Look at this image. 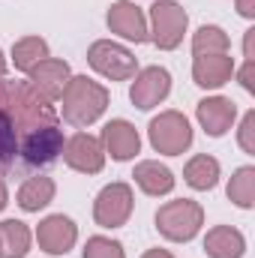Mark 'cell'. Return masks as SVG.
<instances>
[{
    "mask_svg": "<svg viewBox=\"0 0 255 258\" xmlns=\"http://www.w3.org/2000/svg\"><path fill=\"white\" fill-rule=\"evenodd\" d=\"M168 93H171V75H168V69H162V66L138 69V72H135V81H132V87H129V99H132V105L141 108V111L156 108Z\"/></svg>",
    "mask_w": 255,
    "mask_h": 258,
    "instance_id": "30bf717a",
    "label": "cell"
},
{
    "mask_svg": "<svg viewBox=\"0 0 255 258\" xmlns=\"http://www.w3.org/2000/svg\"><path fill=\"white\" fill-rule=\"evenodd\" d=\"M102 150L111 153L114 162H126L141 150V135L129 120H108L102 129Z\"/></svg>",
    "mask_w": 255,
    "mask_h": 258,
    "instance_id": "9a60e30c",
    "label": "cell"
},
{
    "mask_svg": "<svg viewBox=\"0 0 255 258\" xmlns=\"http://www.w3.org/2000/svg\"><path fill=\"white\" fill-rule=\"evenodd\" d=\"M237 78H240V84H243V90L246 93H255V63H243V69L237 72Z\"/></svg>",
    "mask_w": 255,
    "mask_h": 258,
    "instance_id": "4316f807",
    "label": "cell"
},
{
    "mask_svg": "<svg viewBox=\"0 0 255 258\" xmlns=\"http://www.w3.org/2000/svg\"><path fill=\"white\" fill-rule=\"evenodd\" d=\"M228 198L237 207H243V210H249L255 204V168L252 165H243V168H237L231 174V180H228Z\"/></svg>",
    "mask_w": 255,
    "mask_h": 258,
    "instance_id": "cb8c5ba5",
    "label": "cell"
},
{
    "mask_svg": "<svg viewBox=\"0 0 255 258\" xmlns=\"http://www.w3.org/2000/svg\"><path fill=\"white\" fill-rule=\"evenodd\" d=\"M147 135H150L153 150L165 156H180L192 144V126L180 111H162L159 117H153L147 126Z\"/></svg>",
    "mask_w": 255,
    "mask_h": 258,
    "instance_id": "5b68a950",
    "label": "cell"
},
{
    "mask_svg": "<svg viewBox=\"0 0 255 258\" xmlns=\"http://www.w3.org/2000/svg\"><path fill=\"white\" fill-rule=\"evenodd\" d=\"M195 114H198L201 129H204L210 138H219V135H225L228 129L234 126V120H237V105H234L231 99H225V96H207V99L198 102Z\"/></svg>",
    "mask_w": 255,
    "mask_h": 258,
    "instance_id": "5bb4252c",
    "label": "cell"
},
{
    "mask_svg": "<svg viewBox=\"0 0 255 258\" xmlns=\"http://www.w3.org/2000/svg\"><path fill=\"white\" fill-rule=\"evenodd\" d=\"M237 12L243 18H255V0H237Z\"/></svg>",
    "mask_w": 255,
    "mask_h": 258,
    "instance_id": "f1b7e54d",
    "label": "cell"
},
{
    "mask_svg": "<svg viewBox=\"0 0 255 258\" xmlns=\"http://www.w3.org/2000/svg\"><path fill=\"white\" fill-rule=\"evenodd\" d=\"M84 258H126V252H123V246L117 240L96 234V237H90L84 243Z\"/></svg>",
    "mask_w": 255,
    "mask_h": 258,
    "instance_id": "d4e9b609",
    "label": "cell"
},
{
    "mask_svg": "<svg viewBox=\"0 0 255 258\" xmlns=\"http://www.w3.org/2000/svg\"><path fill=\"white\" fill-rule=\"evenodd\" d=\"M6 75V57H3V51H0V78Z\"/></svg>",
    "mask_w": 255,
    "mask_h": 258,
    "instance_id": "1f68e13d",
    "label": "cell"
},
{
    "mask_svg": "<svg viewBox=\"0 0 255 258\" xmlns=\"http://www.w3.org/2000/svg\"><path fill=\"white\" fill-rule=\"evenodd\" d=\"M30 252V228L18 219L0 222V255L3 258H24Z\"/></svg>",
    "mask_w": 255,
    "mask_h": 258,
    "instance_id": "44dd1931",
    "label": "cell"
},
{
    "mask_svg": "<svg viewBox=\"0 0 255 258\" xmlns=\"http://www.w3.org/2000/svg\"><path fill=\"white\" fill-rule=\"evenodd\" d=\"M69 78H72L69 63H66V60H57V57H45L42 63H36L27 72L30 87H33L42 99H48V102H57V99H60V93H63V87L69 84Z\"/></svg>",
    "mask_w": 255,
    "mask_h": 258,
    "instance_id": "4fadbf2b",
    "label": "cell"
},
{
    "mask_svg": "<svg viewBox=\"0 0 255 258\" xmlns=\"http://www.w3.org/2000/svg\"><path fill=\"white\" fill-rule=\"evenodd\" d=\"M54 180L45 177V174H36V177H27L18 189V207L27 210V213H36L42 207H48L54 201Z\"/></svg>",
    "mask_w": 255,
    "mask_h": 258,
    "instance_id": "d6986e66",
    "label": "cell"
},
{
    "mask_svg": "<svg viewBox=\"0 0 255 258\" xmlns=\"http://www.w3.org/2000/svg\"><path fill=\"white\" fill-rule=\"evenodd\" d=\"M9 204V192H6V183H3V177H0V210Z\"/></svg>",
    "mask_w": 255,
    "mask_h": 258,
    "instance_id": "4dcf8cb0",
    "label": "cell"
},
{
    "mask_svg": "<svg viewBox=\"0 0 255 258\" xmlns=\"http://www.w3.org/2000/svg\"><path fill=\"white\" fill-rule=\"evenodd\" d=\"M237 141L246 153H255V111H246L243 120H240V129H237Z\"/></svg>",
    "mask_w": 255,
    "mask_h": 258,
    "instance_id": "484cf974",
    "label": "cell"
},
{
    "mask_svg": "<svg viewBox=\"0 0 255 258\" xmlns=\"http://www.w3.org/2000/svg\"><path fill=\"white\" fill-rule=\"evenodd\" d=\"M105 21H108L111 33L123 36V39L135 42V45L150 39L147 18H144L141 6H138V3H132V0H117V3H111V6H108V15H105Z\"/></svg>",
    "mask_w": 255,
    "mask_h": 258,
    "instance_id": "8fae6325",
    "label": "cell"
},
{
    "mask_svg": "<svg viewBox=\"0 0 255 258\" xmlns=\"http://www.w3.org/2000/svg\"><path fill=\"white\" fill-rule=\"evenodd\" d=\"M141 258H174V255H171L168 249H147Z\"/></svg>",
    "mask_w": 255,
    "mask_h": 258,
    "instance_id": "f546056e",
    "label": "cell"
},
{
    "mask_svg": "<svg viewBox=\"0 0 255 258\" xmlns=\"http://www.w3.org/2000/svg\"><path fill=\"white\" fill-rule=\"evenodd\" d=\"M183 180L189 183L192 189H198V192L213 189L219 183V162L213 156H207V153L192 156L189 162H186V168H183Z\"/></svg>",
    "mask_w": 255,
    "mask_h": 258,
    "instance_id": "ffe728a7",
    "label": "cell"
},
{
    "mask_svg": "<svg viewBox=\"0 0 255 258\" xmlns=\"http://www.w3.org/2000/svg\"><path fill=\"white\" fill-rule=\"evenodd\" d=\"M132 177H135V183H138V189L144 195H168L174 189V174H171V168L168 165H162V162H156V159H144V162H138L135 165V171H132Z\"/></svg>",
    "mask_w": 255,
    "mask_h": 258,
    "instance_id": "e0dca14e",
    "label": "cell"
},
{
    "mask_svg": "<svg viewBox=\"0 0 255 258\" xmlns=\"http://www.w3.org/2000/svg\"><path fill=\"white\" fill-rule=\"evenodd\" d=\"M204 252L207 258H243L246 252V240L237 228L231 225H216L207 231L204 237Z\"/></svg>",
    "mask_w": 255,
    "mask_h": 258,
    "instance_id": "ac0fdd59",
    "label": "cell"
},
{
    "mask_svg": "<svg viewBox=\"0 0 255 258\" xmlns=\"http://www.w3.org/2000/svg\"><path fill=\"white\" fill-rule=\"evenodd\" d=\"M234 72H237V63L228 54H201L192 63V78L204 90H219L222 84L231 81Z\"/></svg>",
    "mask_w": 255,
    "mask_h": 258,
    "instance_id": "2e32d148",
    "label": "cell"
},
{
    "mask_svg": "<svg viewBox=\"0 0 255 258\" xmlns=\"http://www.w3.org/2000/svg\"><path fill=\"white\" fill-rule=\"evenodd\" d=\"M108 108V90L87 75H72L60 93V114L66 123L84 129L96 123Z\"/></svg>",
    "mask_w": 255,
    "mask_h": 258,
    "instance_id": "7a4b0ae2",
    "label": "cell"
},
{
    "mask_svg": "<svg viewBox=\"0 0 255 258\" xmlns=\"http://www.w3.org/2000/svg\"><path fill=\"white\" fill-rule=\"evenodd\" d=\"M0 258H3V255H0Z\"/></svg>",
    "mask_w": 255,
    "mask_h": 258,
    "instance_id": "d6a6232c",
    "label": "cell"
},
{
    "mask_svg": "<svg viewBox=\"0 0 255 258\" xmlns=\"http://www.w3.org/2000/svg\"><path fill=\"white\" fill-rule=\"evenodd\" d=\"M87 63L93 66L102 78H108V81H129V78H135V72H138L135 54H132L129 48H123V45L111 42V39L93 42V45L87 48Z\"/></svg>",
    "mask_w": 255,
    "mask_h": 258,
    "instance_id": "8992f818",
    "label": "cell"
},
{
    "mask_svg": "<svg viewBox=\"0 0 255 258\" xmlns=\"http://www.w3.org/2000/svg\"><path fill=\"white\" fill-rule=\"evenodd\" d=\"M201 225H204V210L192 198L168 201V204H162L156 210V228L171 243H186V240H192L201 231Z\"/></svg>",
    "mask_w": 255,
    "mask_h": 258,
    "instance_id": "3957f363",
    "label": "cell"
},
{
    "mask_svg": "<svg viewBox=\"0 0 255 258\" xmlns=\"http://www.w3.org/2000/svg\"><path fill=\"white\" fill-rule=\"evenodd\" d=\"M60 153H63V132H60V126L36 129L33 135L24 138V144L18 150V165H24V168H45Z\"/></svg>",
    "mask_w": 255,
    "mask_h": 258,
    "instance_id": "ba28073f",
    "label": "cell"
},
{
    "mask_svg": "<svg viewBox=\"0 0 255 258\" xmlns=\"http://www.w3.org/2000/svg\"><path fill=\"white\" fill-rule=\"evenodd\" d=\"M132 204H135V198H132L129 183H120V180L108 183L93 201V219L102 228H120L132 216Z\"/></svg>",
    "mask_w": 255,
    "mask_h": 258,
    "instance_id": "52a82bcc",
    "label": "cell"
},
{
    "mask_svg": "<svg viewBox=\"0 0 255 258\" xmlns=\"http://www.w3.org/2000/svg\"><path fill=\"white\" fill-rule=\"evenodd\" d=\"M228 33L216 24H204L192 33V54L201 57V54H228Z\"/></svg>",
    "mask_w": 255,
    "mask_h": 258,
    "instance_id": "603a6c76",
    "label": "cell"
},
{
    "mask_svg": "<svg viewBox=\"0 0 255 258\" xmlns=\"http://www.w3.org/2000/svg\"><path fill=\"white\" fill-rule=\"evenodd\" d=\"M252 42H255V27H249V30H246V36H243V54H246V60H249V63H255Z\"/></svg>",
    "mask_w": 255,
    "mask_h": 258,
    "instance_id": "83f0119b",
    "label": "cell"
},
{
    "mask_svg": "<svg viewBox=\"0 0 255 258\" xmlns=\"http://www.w3.org/2000/svg\"><path fill=\"white\" fill-rule=\"evenodd\" d=\"M36 240H39V249L48 252V255H66L75 240H78V228L75 222L63 216V213H54V216H45L36 228Z\"/></svg>",
    "mask_w": 255,
    "mask_h": 258,
    "instance_id": "7c38bea8",
    "label": "cell"
},
{
    "mask_svg": "<svg viewBox=\"0 0 255 258\" xmlns=\"http://www.w3.org/2000/svg\"><path fill=\"white\" fill-rule=\"evenodd\" d=\"M189 15L177 0H156L150 6V39L162 51H174L183 42Z\"/></svg>",
    "mask_w": 255,
    "mask_h": 258,
    "instance_id": "277c9868",
    "label": "cell"
},
{
    "mask_svg": "<svg viewBox=\"0 0 255 258\" xmlns=\"http://www.w3.org/2000/svg\"><path fill=\"white\" fill-rule=\"evenodd\" d=\"M48 57V42L42 36H24L12 45V63L18 72H30L36 63Z\"/></svg>",
    "mask_w": 255,
    "mask_h": 258,
    "instance_id": "7402d4cb",
    "label": "cell"
},
{
    "mask_svg": "<svg viewBox=\"0 0 255 258\" xmlns=\"http://www.w3.org/2000/svg\"><path fill=\"white\" fill-rule=\"evenodd\" d=\"M63 162L72 171H81V174H99L105 168V150H102V141L90 132H75L69 141H63Z\"/></svg>",
    "mask_w": 255,
    "mask_h": 258,
    "instance_id": "9c48e42d",
    "label": "cell"
},
{
    "mask_svg": "<svg viewBox=\"0 0 255 258\" xmlns=\"http://www.w3.org/2000/svg\"><path fill=\"white\" fill-rule=\"evenodd\" d=\"M45 126H57L54 102L42 99L30 87V81L0 78V171L3 174L18 168V150L24 138Z\"/></svg>",
    "mask_w": 255,
    "mask_h": 258,
    "instance_id": "6da1fadb",
    "label": "cell"
}]
</instances>
